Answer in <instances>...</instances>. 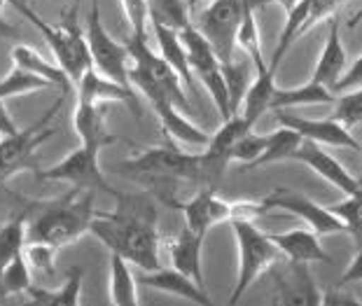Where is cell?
Returning <instances> with one entry per match:
<instances>
[{"label": "cell", "instance_id": "1", "mask_svg": "<svg viewBox=\"0 0 362 306\" xmlns=\"http://www.w3.org/2000/svg\"><path fill=\"white\" fill-rule=\"evenodd\" d=\"M89 232L101 239L110 252H117L127 262L143 271L159 269V232L157 208L150 196H117V211H96Z\"/></svg>", "mask_w": 362, "mask_h": 306}, {"label": "cell", "instance_id": "2", "mask_svg": "<svg viewBox=\"0 0 362 306\" xmlns=\"http://www.w3.org/2000/svg\"><path fill=\"white\" fill-rule=\"evenodd\" d=\"M119 171L134 180H145L155 185L152 189L164 204L175 196L173 189L178 182H194L199 187H206L202 152L199 155L185 152L175 148L173 141H168L164 148L143 150L141 155L127 159L119 164Z\"/></svg>", "mask_w": 362, "mask_h": 306}, {"label": "cell", "instance_id": "3", "mask_svg": "<svg viewBox=\"0 0 362 306\" xmlns=\"http://www.w3.org/2000/svg\"><path fill=\"white\" fill-rule=\"evenodd\" d=\"M94 216V192L73 189L59 201H47V206L26 223V241L49 243L54 248L68 246L89 232Z\"/></svg>", "mask_w": 362, "mask_h": 306}, {"label": "cell", "instance_id": "4", "mask_svg": "<svg viewBox=\"0 0 362 306\" xmlns=\"http://www.w3.org/2000/svg\"><path fill=\"white\" fill-rule=\"evenodd\" d=\"M10 5L19 14H24L30 24L40 30L42 37L49 45L54 59H57V64L64 68L73 84L89 71L91 57H89L87 40H84L82 26L78 21V7L73 5L71 10H66L64 14H61L64 19H61L59 24H47V21H42L33 10H30L24 0H10Z\"/></svg>", "mask_w": 362, "mask_h": 306}, {"label": "cell", "instance_id": "5", "mask_svg": "<svg viewBox=\"0 0 362 306\" xmlns=\"http://www.w3.org/2000/svg\"><path fill=\"white\" fill-rule=\"evenodd\" d=\"M229 225L234 227L238 246V273L229 304H238L262 273L272 269L279 259H283V252L269 239V234H264L255 225V220H234Z\"/></svg>", "mask_w": 362, "mask_h": 306}, {"label": "cell", "instance_id": "6", "mask_svg": "<svg viewBox=\"0 0 362 306\" xmlns=\"http://www.w3.org/2000/svg\"><path fill=\"white\" fill-rule=\"evenodd\" d=\"M166 204L182 211L185 227L194 229V232L204 236L215 225L234 223V220H257L267 213L259 201H227V199L218 196V192L211 187H199V192L187 201H178L173 196Z\"/></svg>", "mask_w": 362, "mask_h": 306}, {"label": "cell", "instance_id": "7", "mask_svg": "<svg viewBox=\"0 0 362 306\" xmlns=\"http://www.w3.org/2000/svg\"><path fill=\"white\" fill-rule=\"evenodd\" d=\"M245 14V0H211L199 12L194 28L206 37L222 66L236 59V37Z\"/></svg>", "mask_w": 362, "mask_h": 306}, {"label": "cell", "instance_id": "8", "mask_svg": "<svg viewBox=\"0 0 362 306\" xmlns=\"http://www.w3.org/2000/svg\"><path fill=\"white\" fill-rule=\"evenodd\" d=\"M84 40H87L91 68L101 73L103 78L129 87V52L124 42H117L107 33L101 19V10H98V0H91V10L87 14V26H84Z\"/></svg>", "mask_w": 362, "mask_h": 306}, {"label": "cell", "instance_id": "9", "mask_svg": "<svg viewBox=\"0 0 362 306\" xmlns=\"http://www.w3.org/2000/svg\"><path fill=\"white\" fill-rule=\"evenodd\" d=\"M101 157V148L96 145H80L78 150L71 152L66 159H61L59 164H54L45 171H37V180H49V182H68L73 189H89V192H103L117 199L122 192H117L101 171L98 164Z\"/></svg>", "mask_w": 362, "mask_h": 306}, {"label": "cell", "instance_id": "10", "mask_svg": "<svg viewBox=\"0 0 362 306\" xmlns=\"http://www.w3.org/2000/svg\"><path fill=\"white\" fill-rule=\"evenodd\" d=\"M129 84L131 89L141 91L145 96V101L152 105V110L157 112V117L161 122V129H164V136L168 141H178L182 145H192V148H204L211 139V134H206L202 126H197L194 122H189L185 117V112L178 110L175 105L168 101L166 94L161 91L159 87L152 80L143 78V75H138L134 71H129Z\"/></svg>", "mask_w": 362, "mask_h": 306}, {"label": "cell", "instance_id": "11", "mask_svg": "<svg viewBox=\"0 0 362 306\" xmlns=\"http://www.w3.org/2000/svg\"><path fill=\"white\" fill-rule=\"evenodd\" d=\"M124 45L129 52V61H131L129 71H134L138 75H143V78L155 82L178 110L192 112V101L187 96V89L182 87L180 78L175 75L173 68L161 59V54H155V52L150 49L148 40L131 35L129 40H124Z\"/></svg>", "mask_w": 362, "mask_h": 306}, {"label": "cell", "instance_id": "12", "mask_svg": "<svg viewBox=\"0 0 362 306\" xmlns=\"http://www.w3.org/2000/svg\"><path fill=\"white\" fill-rule=\"evenodd\" d=\"M61 105H64V101L59 98L47 110V114L42 119H37L35 124H30L28 129H19L12 136H0V182L10 180L12 175H17L28 166L35 150L54 134V129L49 124L59 114Z\"/></svg>", "mask_w": 362, "mask_h": 306}, {"label": "cell", "instance_id": "13", "mask_svg": "<svg viewBox=\"0 0 362 306\" xmlns=\"http://www.w3.org/2000/svg\"><path fill=\"white\" fill-rule=\"evenodd\" d=\"M346 3H349V0H297L295 7L288 12L279 45H276L274 57L269 64L279 68L283 57L288 54V49L306 33V30H311L315 24H320V21L332 19Z\"/></svg>", "mask_w": 362, "mask_h": 306}, {"label": "cell", "instance_id": "14", "mask_svg": "<svg viewBox=\"0 0 362 306\" xmlns=\"http://www.w3.org/2000/svg\"><path fill=\"white\" fill-rule=\"evenodd\" d=\"M255 126H250L241 114H232L229 119H222V126L215 131L208 143L204 145L202 159H204V182L206 187L218 189L222 175H225L227 166L232 164V148L243 134L252 131Z\"/></svg>", "mask_w": 362, "mask_h": 306}, {"label": "cell", "instance_id": "15", "mask_svg": "<svg viewBox=\"0 0 362 306\" xmlns=\"http://www.w3.org/2000/svg\"><path fill=\"white\" fill-rule=\"evenodd\" d=\"M264 206V211H288L292 216L302 218L315 234H346V227L341 225V220H337L325 206H318L311 201L309 196L295 192V189H285L276 187L272 194H267L259 201Z\"/></svg>", "mask_w": 362, "mask_h": 306}, {"label": "cell", "instance_id": "16", "mask_svg": "<svg viewBox=\"0 0 362 306\" xmlns=\"http://www.w3.org/2000/svg\"><path fill=\"white\" fill-rule=\"evenodd\" d=\"M272 278L276 283V300L274 304H290V306H320L322 293L311 278L309 264L279 259L272 269Z\"/></svg>", "mask_w": 362, "mask_h": 306}, {"label": "cell", "instance_id": "17", "mask_svg": "<svg viewBox=\"0 0 362 306\" xmlns=\"http://www.w3.org/2000/svg\"><path fill=\"white\" fill-rule=\"evenodd\" d=\"M276 119H279L281 126H288L292 131H297L304 141L329 145V148H346L353 152L360 150V143L353 136V131L337 124L334 119H306L285 110H276Z\"/></svg>", "mask_w": 362, "mask_h": 306}, {"label": "cell", "instance_id": "18", "mask_svg": "<svg viewBox=\"0 0 362 306\" xmlns=\"http://www.w3.org/2000/svg\"><path fill=\"white\" fill-rule=\"evenodd\" d=\"M292 159L306 164L315 175H320L322 180H327L332 187L341 189L344 194H360L358 175H353L349 168L339 164L329 152L322 150V145L311 143V141H302L299 148L295 150V155H292Z\"/></svg>", "mask_w": 362, "mask_h": 306}, {"label": "cell", "instance_id": "19", "mask_svg": "<svg viewBox=\"0 0 362 306\" xmlns=\"http://www.w3.org/2000/svg\"><path fill=\"white\" fill-rule=\"evenodd\" d=\"M252 68H255V78H252L248 89H245L238 114H241L250 126H255L262 114L272 110L274 91H276V73H279V68L269 64L267 59L252 64Z\"/></svg>", "mask_w": 362, "mask_h": 306}, {"label": "cell", "instance_id": "20", "mask_svg": "<svg viewBox=\"0 0 362 306\" xmlns=\"http://www.w3.org/2000/svg\"><path fill=\"white\" fill-rule=\"evenodd\" d=\"M204 234L194 232L189 227H182L180 234L168 243V257H171V266L175 271L185 273L187 278H192L199 288H206L204 278V262H202V252H204Z\"/></svg>", "mask_w": 362, "mask_h": 306}, {"label": "cell", "instance_id": "21", "mask_svg": "<svg viewBox=\"0 0 362 306\" xmlns=\"http://www.w3.org/2000/svg\"><path fill=\"white\" fill-rule=\"evenodd\" d=\"M73 91H78V101H84V103H98V105L117 103V101L127 103L134 108L136 117H141V110H138V103H136V91L103 78V75L96 73L94 68H89V71L75 82Z\"/></svg>", "mask_w": 362, "mask_h": 306}, {"label": "cell", "instance_id": "22", "mask_svg": "<svg viewBox=\"0 0 362 306\" xmlns=\"http://www.w3.org/2000/svg\"><path fill=\"white\" fill-rule=\"evenodd\" d=\"M327 24H329L327 40L322 45L318 61H315L311 82L322 84V87H327L332 91L337 80L341 78V73L346 71V66H349V52H346L341 35H339V19L337 17L327 19Z\"/></svg>", "mask_w": 362, "mask_h": 306}, {"label": "cell", "instance_id": "23", "mask_svg": "<svg viewBox=\"0 0 362 306\" xmlns=\"http://www.w3.org/2000/svg\"><path fill=\"white\" fill-rule=\"evenodd\" d=\"M136 281L145 288L161 290V293L180 297V300H187L192 304H199V306H211L213 304V300L206 293V288H199L194 281L187 278L180 271H175L173 266L171 269H161L159 266V269L143 271Z\"/></svg>", "mask_w": 362, "mask_h": 306}, {"label": "cell", "instance_id": "24", "mask_svg": "<svg viewBox=\"0 0 362 306\" xmlns=\"http://www.w3.org/2000/svg\"><path fill=\"white\" fill-rule=\"evenodd\" d=\"M279 250L283 252L285 259L290 262H329V252L320 246L318 234L313 229H292V232H283V234H269Z\"/></svg>", "mask_w": 362, "mask_h": 306}, {"label": "cell", "instance_id": "25", "mask_svg": "<svg viewBox=\"0 0 362 306\" xmlns=\"http://www.w3.org/2000/svg\"><path fill=\"white\" fill-rule=\"evenodd\" d=\"M12 66L24 68V71L37 75V78L47 80L57 91H64V96L71 94L75 89V84L66 75L64 68L59 64H52V61H47L40 52L28 47V45H17V47H12Z\"/></svg>", "mask_w": 362, "mask_h": 306}, {"label": "cell", "instance_id": "26", "mask_svg": "<svg viewBox=\"0 0 362 306\" xmlns=\"http://www.w3.org/2000/svg\"><path fill=\"white\" fill-rule=\"evenodd\" d=\"M73 126L75 134L84 145H96V148H107L110 143L117 141V136L107 131L105 124V110L98 103H84L78 101L73 112Z\"/></svg>", "mask_w": 362, "mask_h": 306}, {"label": "cell", "instance_id": "27", "mask_svg": "<svg viewBox=\"0 0 362 306\" xmlns=\"http://www.w3.org/2000/svg\"><path fill=\"white\" fill-rule=\"evenodd\" d=\"M152 30H155V35H157V47H159L161 59L175 71V75H178L182 82V87L187 89V94L197 96V78L187 64V52L182 47L180 35L175 33V30L159 26V24H152Z\"/></svg>", "mask_w": 362, "mask_h": 306}, {"label": "cell", "instance_id": "28", "mask_svg": "<svg viewBox=\"0 0 362 306\" xmlns=\"http://www.w3.org/2000/svg\"><path fill=\"white\" fill-rule=\"evenodd\" d=\"M82 278L84 269L80 266H71L66 273V283L57 290H45L30 286L26 295L30 297L28 304L33 306H78L82 302Z\"/></svg>", "mask_w": 362, "mask_h": 306}, {"label": "cell", "instance_id": "29", "mask_svg": "<svg viewBox=\"0 0 362 306\" xmlns=\"http://www.w3.org/2000/svg\"><path fill=\"white\" fill-rule=\"evenodd\" d=\"M334 94L322 84L306 82L302 87H292V89H279L274 91V101L272 110H285V108H299V105H320V103H332Z\"/></svg>", "mask_w": 362, "mask_h": 306}, {"label": "cell", "instance_id": "30", "mask_svg": "<svg viewBox=\"0 0 362 306\" xmlns=\"http://www.w3.org/2000/svg\"><path fill=\"white\" fill-rule=\"evenodd\" d=\"M110 304L115 306H136L138 290L136 278L129 269V262L117 252L110 255Z\"/></svg>", "mask_w": 362, "mask_h": 306}, {"label": "cell", "instance_id": "31", "mask_svg": "<svg viewBox=\"0 0 362 306\" xmlns=\"http://www.w3.org/2000/svg\"><path fill=\"white\" fill-rule=\"evenodd\" d=\"M145 3H148L150 24L166 26L175 33L192 24L187 0H145Z\"/></svg>", "mask_w": 362, "mask_h": 306}, {"label": "cell", "instance_id": "32", "mask_svg": "<svg viewBox=\"0 0 362 306\" xmlns=\"http://www.w3.org/2000/svg\"><path fill=\"white\" fill-rule=\"evenodd\" d=\"M302 141L304 139L297 131H292L288 126H281L279 131L267 136V148L259 155L257 162L252 164V168H262V166L276 164V162H288V159H292V155H295V150L299 148Z\"/></svg>", "mask_w": 362, "mask_h": 306}, {"label": "cell", "instance_id": "33", "mask_svg": "<svg viewBox=\"0 0 362 306\" xmlns=\"http://www.w3.org/2000/svg\"><path fill=\"white\" fill-rule=\"evenodd\" d=\"M45 89H54V87L47 80L37 78V75L17 66H12L10 73L0 80V98H3V101H10V98H17L24 94H35V91H45Z\"/></svg>", "mask_w": 362, "mask_h": 306}, {"label": "cell", "instance_id": "34", "mask_svg": "<svg viewBox=\"0 0 362 306\" xmlns=\"http://www.w3.org/2000/svg\"><path fill=\"white\" fill-rule=\"evenodd\" d=\"M250 71H252V61L243 59V61H232V64L222 66V75H225V84H227V94H229V112L236 114L238 108L243 103L245 89L250 84Z\"/></svg>", "mask_w": 362, "mask_h": 306}, {"label": "cell", "instance_id": "35", "mask_svg": "<svg viewBox=\"0 0 362 306\" xmlns=\"http://www.w3.org/2000/svg\"><path fill=\"white\" fill-rule=\"evenodd\" d=\"M30 286H33V283H30L26 257H24V252H19V255H14L10 262L0 269V290L5 293V297H14V295H26V290Z\"/></svg>", "mask_w": 362, "mask_h": 306}, {"label": "cell", "instance_id": "36", "mask_svg": "<svg viewBox=\"0 0 362 306\" xmlns=\"http://www.w3.org/2000/svg\"><path fill=\"white\" fill-rule=\"evenodd\" d=\"M334 112L329 119H334L337 124H341L344 129H353L360 126L362 122V91H346V94H337L334 96Z\"/></svg>", "mask_w": 362, "mask_h": 306}, {"label": "cell", "instance_id": "37", "mask_svg": "<svg viewBox=\"0 0 362 306\" xmlns=\"http://www.w3.org/2000/svg\"><path fill=\"white\" fill-rule=\"evenodd\" d=\"M26 243V220L14 218L0 227V269L10 262L14 255L24 250Z\"/></svg>", "mask_w": 362, "mask_h": 306}, {"label": "cell", "instance_id": "38", "mask_svg": "<svg viewBox=\"0 0 362 306\" xmlns=\"http://www.w3.org/2000/svg\"><path fill=\"white\" fill-rule=\"evenodd\" d=\"M264 148H267V136L255 134V131L243 134L232 148V162L245 164V168H252V164L259 159Z\"/></svg>", "mask_w": 362, "mask_h": 306}, {"label": "cell", "instance_id": "39", "mask_svg": "<svg viewBox=\"0 0 362 306\" xmlns=\"http://www.w3.org/2000/svg\"><path fill=\"white\" fill-rule=\"evenodd\" d=\"M24 257L30 269L45 273V276H54V257H57V248L49 243L40 241H26L24 243Z\"/></svg>", "mask_w": 362, "mask_h": 306}, {"label": "cell", "instance_id": "40", "mask_svg": "<svg viewBox=\"0 0 362 306\" xmlns=\"http://www.w3.org/2000/svg\"><path fill=\"white\" fill-rule=\"evenodd\" d=\"M349 199L341 204L327 206V211L332 213L337 220H341L346 227V234H351L353 239H360V194H346Z\"/></svg>", "mask_w": 362, "mask_h": 306}, {"label": "cell", "instance_id": "41", "mask_svg": "<svg viewBox=\"0 0 362 306\" xmlns=\"http://www.w3.org/2000/svg\"><path fill=\"white\" fill-rule=\"evenodd\" d=\"M122 7H124V17L131 26V35L148 40V3L145 0H122Z\"/></svg>", "mask_w": 362, "mask_h": 306}, {"label": "cell", "instance_id": "42", "mask_svg": "<svg viewBox=\"0 0 362 306\" xmlns=\"http://www.w3.org/2000/svg\"><path fill=\"white\" fill-rule=\"evenodd\" d=\"M362 87V57H358L351 66H346V71L341 73V78L337 80L332 87V94H346V91H356Z\"/></svg>", "mask_w": 362, "mask_h": 306}, {"label": "cell", "instance_id": "43", "mask_svg": "<svg viewBox=\"0 0 362 306\" xmlns=\"http://www.w3.org/2000/svg\"><path fill=\"white\" fill-rule=\"evenodd\" d=\"M17 131H19V126L14 124V119L10 117V112H7L5 101L0 98V136H12Z\"/></svg>", "mask_w": 362, "mask_h": 306}, {"label": "cell", "instance_id": "44", "mask_svg": "<svg viewBox=\"0 0 362 306\" xmlns=\"http://www.w3.org/2000/svg\"><path fill=\"white\" fill-rule=\"evenodd\" d=\"M248 3V7L250 10H262V7H269V5H279V7H283L285 12H290L292 7H295V3L297 0H245Z\"/></svg>", "mask_w": 362, "mask_h": 306}, {"label": "cell", "instance_id": "45", "mask_svg": "<svg viewBox=\"0 0 362 306\" xmlns=\"http://www.w3.org/2000/svg\"><path fill=\"white\" fill-rule=\"evenodd\" d=\"M344 283L346 281H356V278H360V248L356 250V255H353V259H351V269L349 271H344Z\"/></svg>", "mask_w": 362, "mask_h": 306}, {"label": "cell", "instance_id": "46", "mask_svg": "<svg viewBox=\"0 0 362 306\" xmlns=\"http://www.w3.org/2000/svg\"><path fill=\"white\" fill-rule=\"evenodd\" d=\"M17 35V28H14L5 17H0V37H14Z\"/></svg>", "mask_w": 362, "mask_h": 306}, {"label": "cell", "instance_id": "47", "mask_svg": "<svg viewBox=\"0 0 362 306\" xmlns=\"http://www.w3.org/2000/svg\"><path fill=\"white\" fill-rule=\"evenodd\" d=\"M204 3H211V0H187L189 7H199V5H204Z\"/></svg>", "mask_w": 362, "mask_h": 306}, {"label": "cell", "instance_id": "48", "mask_svg": "<svg viewBox=\"0 0 362 306\" xmlns=\"http://www.w3.org/2000/svg\"><path fill=\"white\" fill-rule=\"evenodd\" d=\"M7 300V297H5V293H3V290H0V302H5Z\"/></svg>", "mask_w": 362, "mask_h": 306}]
</instances>
